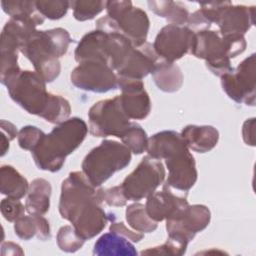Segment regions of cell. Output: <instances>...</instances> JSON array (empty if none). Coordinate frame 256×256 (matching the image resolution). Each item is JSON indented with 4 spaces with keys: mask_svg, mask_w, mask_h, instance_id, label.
<instances>
[{
    "mask_svg": "<svg viewBox=\"0 0 256 256\" xmlns=\"http://www.w3.org/2000/svg\"><path fill=\"white\" fill-rule=\"evenodd\" d=\"M87 133V124L79 117L58 124L49 134H45L31 152L36 166L44 171H59L66 157L82 144Z\"/></svg>",
    "mask_w": 256,
    "mask_h": 256,
    "instance_id": "2",
    "label": "cell"
},
{
    "mask_svg": "<svg viewBox=\"0 0 256 256\" xmlns=\"http://www.w3.org/2000/svg\"><path fill=\"white\" fill-rule=\"evenodd\" d=\"M109 231L110 232H114L116 234H119V235L125 237L126 239H128L129 241L134 242V243L139 242L144 237L143 233H140V232L135 231V230L132 231V230L128 229L123 222L112 221V223H111V225L109 227Z\"/></svg>",
    "mask_w": 256,
    "mask_h": 256,
    "instance_id": "38",
    "label": "cell"
},
{
    "mask_svg": "<svg viewBox=\"0 0 256 256\" xmlns=\"http://www.w3.org/2000/svg\"><path fill=\"white\" fill-rule=\"evenodd\" d=\"M21 247L13 242H4L2 244V255H23Z\"/></svg>",
    "mask_w": 256,
    "mask_h": 256,
    "instance_id": "41",
    "label": "cell"
},
{
    "mask_svg": "<svg viewBox=\"0 0 256 256\" xmlns=\"http://www.w3.org/2000/svg\"><path fill=\"white\" fill-rule=\"evenodd\" d=\"M120 139L134 154H142L147 149V134L145 130L135 122H131L130 126L126 129Z\"/></svg>",
    "mask_w": 256,
    "mask_h": 256,
    "instance_id": "30",
    "label": "cell"
},
{
    "mask_svg": "<svg viewBox=\"0 0 256 256\" xmlns=\"http://www.w3.org/2000/svg\"><path fill=\"white\" fill-rule=\"evenodd\" d=\"M93 254L97 256H135L137 251L131 241L109 231V233H105L97 239L94 244Z\"/></svg>",
    "mask_w": 256,
    "mask_h": 256,
    "instance_id": "23",
    "label": "cell"
},
{
    "mask_svg": "<svg viewBox=\"0 0 256 256\" xmlns=\"http://www.w3.org/2000/svg\"><path fill=\"white\" fill-rule=\"evenodd\" d=\"M165 160L168 176L165 184L170 188L187 192L197 181V170L193 155L189 152L186 142H182L166 151Z\"/></svg>",
    "mask_w": 256,
    "mask_h": 256,
    "instance_id": "12",
    "label": "cell"
},
{
    "mask_svg": "<svg viewBox=\"0 0 256 256\" xmlns=\"http://www.w3.org/2000/svg\"><path fill=\"white\" fill-rule=\"evenodd\" d=\"M126 221L135 231L140 233H151L157 229V222L152 220L146 212L145 205L133 203L126 208Z\"/></svg>",
    "mask_w": 256,
    "mask_h": 256,
    "instance_id": "28",
    "label": "cell"
},
{
    "mask_svg": "<svg viewBox=\"0 0 256 256\" xmlns=\"http://www.w3.org/2000/svg\"><path fill=\"white\" fill-rule=\"evenodd\" d=\"M70 7L73 9V16L78 21L93 19L106 8V1L99 0H78L71 1Z\"/></svg>",
    "mask_w": 256,
    "mask_h": 256,
    "instance_id": "31",
    "label": "cell"
},
{
    "mask_svg": "<svg viewBox=\"0 0 256 256\" xmlns=\"http://www.w3.org/2000/svg\"><path fill=\"white\" fill-rule=\"evenodd\" d=\"M117 83L121 90V94L117 96L128 118L130 120L146 118L151 111V100L144 88L143 81L117 75Z\"/></svg>",
    "mask_w": 256,
    "mask_h": 256,
    "instance_id": "17",
    "label": "cell"
},
{
    "mask_svg": "<svg viewBox=\"0 0 256 256\" xmlns=\"http://www.w3.org/2000/svg\"><path fill=\"white\" fill-rule=\"evenodd\" d=\"M151 74L155 85L163 92H176L182 87L183 74L174 62L159 59Z\"/></svg>",
    "mask_w": 256,
    "mask_h": 256,
    "instance_id": "21",
    "label": "cell"
},
{
    "mask_svg": "<svg viewBox=\"0 0 256 256\" xmlns=\"http://www.w3.org/2000/svg\"><path fill=\"white\" fill-rule=\"evenodd\" d=\"M193 38L194 32L187 26L168 24L158 32L153 48L160 59L175 62L190 51Z\"/></svg>",
    "mask_w": 256,
    "mask_h": 256,
    "instance_id": "16",
    "label": "cell"
},
{
    "mask_svg": "<svg viewBox=\"0 0 256 256\" xmlns=\"http://www.w3.org/2000/svg\"><path fill=\"white\" fill-rule=\"evenodd\" d=\"M200 7L207 21L217 24L221 35H244L254 24V6L233 5L225 1L201 3Z\"/></svg>",
    "mask_w": 256,
    "mask_h": 256,
    "instance_id": "8",
    "label": "cell"
},
{
    "mask_svg": "<svg viewBox=\"0 0 256 256\" xmlns=\"http://www.w3.org/2000/svg\"><path fill=\"white\" fill-rule=\"evenodd\" d=\"M186 24L187 27L194 33L203 30H209V28L211 27V23L207 21V19L202 15L200 10H197L192 14H189Z\"/></svg>",
    "mask_w": 256,
    "mask_h": 256,
    "instance_id": "39",
    "label": "cell"
},
{
    "mask_svg": "<svg viewBox=\"0 0 256 256\" xmlns=\"http://www.w3.org/2000/svg\"><path fill=\"white\" fill-rule=\"evenodd\" d=\"M70 80L78 89L95 93H106L118 87L115 71L99 61L79 63L71 72Z\"/></svg>",
    "mask_w": 256,
    "mask_h": 256,
    "instance_id": "14",
    "label": "cell"
},
{
    "mask_svg": "<svg viewBox=\"0 0 256 256\" xmlns=\"http://www.w3.org/2000/svg\"><path fill=\"white\" fill-rule=\"evenodd\" d=\"M180 134L187 147L198 153L212 150L219 140L218 130L211 125H187Z\"/></svg>",
    "mask_w": 256,
    "mask_h": 256,
    "instance_id": "20",
    "label": "cell"
},
{
    "mask_svg": "<svg viewBox=\"0 0 256 256\" xmlns=\"http://www.w3.org/2000/svg\"><path fill=\"white\" fill-rule=\"evenodd\" d=\"M165 176L163 163L147 155L123 180L121 188L124 196L131 201L147 198L163 183Z\"/></svg>",
    "mask_w": 256,
    "mask_h": 256,
    "instance_id": "10",
    "label": "cell"
},
{
    "mask_svg": "<svg viewBox=\"0 0 256 256\" xmlns=\"http://www.w3.org/2000/svg\"><path fill=\"white\" fill-rule=\"evenodd\" d=\"M25 211L26 208L19 199L7 197L1 201V213L8 222H15L16 219L24 215Z\"/></svg>",
    "mask_w": 256,
    "mask_h": 256,
    "instance_id": "37",
    "label": "cell"
},
{
    "mask_svg": "<svg viewBox=\"0 0 256 256\" xmlns=\"http://www.w3.org/2000/svg\"><path fill=\"white\" fill-rule=\"evenodd\" d=\"M1 6L10 18L28 19L36 22L38 25L44 22V16L37 10L35 1H2Z\"/></svg>",
    "mask_w": 256,
    "mask_h": 256,
    "instance_id": "27",
    "label": "cell"
},
{
    "mask_svg": "<svg viewBox=\"0 0 256 256\" xmlns=\"http://www.w3.org/2000/svg\"><path fill=\"white\" fill-rule=\"evenodd\" d=\"M159 59L153 45L146 41L143 45L132 49L124 64L116 71V74L129 79L142 80L153 71Z\"/></svg>",
    "mask_w": 256,
    "mask_h": 256,
    "instance_id": "19",
    "label": "cell"
},
{
    "mask_svg": "<svg viewBox=\"0 0 256 256\" xmlns=\"http://www.w3.org/2000/svg\"><path fill=\"white\" fill-rule=\"evenodd\" d=\"M44 136L45 133L38 127L27 125L18 132V144L22 149L32 152Z\"/></svg>",
    "mask_w": 256,
    "mask_h": 256,
    "instance_id": "34",
    "label": "cell"
},
{
    "mask_svg": "<svg viewBox=\"0 0 256 256\" xmlns=\"http://www.w3.org/2000/svg\"><path fill=\"white\" fill-rule=\"evenodd\" d=\"M130 161L131 151L127 146L114 140H103L84 157L81 167L90 183L99 187Z\"/></svg>",
    "mask_w": 256,
    "mask_h": 256,
    "instance_id": "5",
    "label": "cell"
},
{
    "mask_svg": "<svg viewBox=\"0 0 256 256\" xmlns=\"http://www.w3.org/2000/svg\"><path fill=\"white\" fill-rule=\"evenodd\" d=\"M0 125H1V129H2V133H4L10 139V141L13 140L16 136H18L17 129L12 123H10L6 120H1Z\"/></svg>",
    "mask_w": 256,
    "mask_h": 256,
    "instance_id": "42",
    "label": "cell"
},
{
    "mask_svg": "<svg viewBox=\"0 0 256 256\" xmlns=\"http://www.w3.org/2000/svg\"><path fill=\"white\" fill-rule=\"evenodd\" d=\"M89 131L95 137L121 138L131 121L123 111L118 96L95 103L88 111Z\"/></svg>",
    "mask_w": 256,
    "mask_h": 256,
    "instance_id": "11",
    "label": "cell"
},
{
    "mask_svg": "<svg viewBox=\"0 0 256 256\" xmlns=\"http://www.w3.org/2000/svg\"><path fill=\"white\" fill-rule=\"evenodd\" d=\"M189 205L186 196H177L167 184H163L162 191H155L147 197L145 209L149 217L155 222L178 217Z\"/></svg>",
    "mask_w": 256,
    "mask_h": 256,
    "instance_id": "18",
    "label": "cell"
},
{
    "mask_svg": "<svg viewBox=\"0 0 256 256\" xmlns=\"http://www.w3.org/2000/svg\"><path fill=\"white\" fill-rule=\"evenodd\" d=\"M107 16L117 25L134 47H139L146 42L150 21L145 11L134 7L131 1H106Z\"/></svg>",
    "mask_w": 256,
    "mask_h": 256,
    "instance_id": "9",
    "label": "cell"
},
{
    "mask_svg": "<svg viewBox=\"0 0 256 256\" xmlns=\"http://www.w3.org/2000/svg\"><path fill=\"white\" fill-rule=\"evenodd\" d=\"M255 118L247 119L242 128V135H243V140L247 145L254 146L255 141H254V135H255Z\"/></svg>",
    "mask_w": 256,
    "mask_h": 256,
    "instance_id": "40",
    "label": "cell"
},
{
    "mask_svg": "<svg viewBox=\"0 0 256 256\" xmlns=\"http://www.w3.org/2000/svg\"><path fill=\"white\" fill-rule=\"evenodd\" d=\"M97 194L102 203H106L109 206L122 207L127 203V199L124 196L121 185L114 186L112 188H100L97 190Z\"/></svg>",
    "mask_w": 256,
    "mask_h": 256,
    "instance_id": "36",
    "label": "cell"
},
{
    "mask_svg": "<svg viewBox=\"0 0 256 256\" xmlns=\"http://www.w3.org/2000/svg\"><path fill=\"white\" fill-rule=\"evenodd\" d=\"M255 54H251L236 68L220 77L223 90L237 103L255 105Z\"/></svg>",
    "mask_w": 256,
    "mask_h": 256,
    "instance_id": "13",
    "label": "cell"
},
{
    "mask_svg": "<svg viewBox=\"0 0 256 256\" xmlns=\"http://www.w3.org/2000/svg\"><path fill=\"white\" fill-rule=\"evenodd\" d=\"M211 213L207 206L188 205L178 217L166 220L168 237L188 246L196 233L201 232L209 225Z\"/></svg>",
    "mask_w": 256,
    "mask_h": 256,
    "instance_id": "15",
    "label": "cell"
},
{
    "mask_svg": "<svg viewBox=\"0 0 256 256\" xmlns=\"http://www.w3.org/2000/svg\"><path fill=\"white\" fill-rule=\"evenodd\" d=\"M9 141H10V139L4 133H2V136H1V156H4L6 154V152L8 151Z\"/></svg>",
    "mask_w": 256,
    "mask_h": 256,
    "instance_id": "43",
    "label": "cell"
},
{
    "mask_svg": "<svg viewBox=\"0 0 256 256\" xmlns=\"http://www.w3.org/2000/svg\"><path fill=\"white\" fill-rule=\"evenodd\" d=\"M11 99L29 114L41 116L50 97L46 82L34 71L21 70L5 84Z\"/></svg>",
    "mask_w": 256,
    "mask_h": 256,
    "instance_id": "7",
    "label": "cell"
},
{
    "mask_svg": "<svg viewBox=\"0 0 256 256\" xmlns=\"http://www.w3.org/2000/svg\"><path fill=\"white\" fill-rule=\"evenodd\" d=\"M246 49L244 35H221L219 31L203 30L194 33L190 52L206 61L207 68L216 76L230 72V59L243 53Z\"/></svg>",
    "mask_w": 256,
    "mask_h": 256,
    "instance_id": "4",
    "label": "cell"
},
{
    "mask_svg": "<svg viewBox=\"0 0 256 256\" xmlns=\"http://www.w3.org/2000/svg\"><path fill=\"white\" fill-rule=\"evenodd\" d=\"M187 250V245L169 238L167 241L159 246L150 247L141 252L142 255H170V256H181L185 254Z\"/></svg>",
    "mask_w": 256,
    "mask_h": 256,
    "instance_id": "35",
    "label": "cell"
},
{
    "mask_svg": "<svg viewBox=\"0 0 256 256\" xmlns=\"http://www.w3.org/2000/svg\"><path fill=\"white\" fill-rule=\"evenodd\" d=\"M127 46L126 37L118 31L95 29L86 33L78 43L74 56L78 63L99 61L113 70L121 59Z\"/></svg>",
    "mask_w": 256,
    "mask_h": 256,
    "instance_id": "6",
    "label": "cell"
},
{
    "mask_svg": "<svg viewBox=\"0 0 256 256\" xmlns=\"http://www.w3.org/2000/svg\"><path fill=\"white\" fill-rule=\"evenodd\" d=\"M71 41L69 32L64 28L36 30L21 45L20 52L46 83L52 82L60 74L59 58L66 54Z\"/></svg>",
    "mask_w": 256,
    "mask_h": 256,
    "instance_id": "3",
    "label": "cell"
},
{
    "mask_svg": "<svg viewBox=\"0 0 256 256\" xmlns=\"http://www.w3.org/2000/svg\"><path fill=\"white\" fill-rule=\"evenodd\" d=\"M56 240L60 250L67 253L78 251L85 242V240L76 232L75 228L70 225H65L59 229Z\"/></svg>",
    "mask_w": 256,
    "mask_h": 256,
    "instance_id": "32",
    "label": "cell"
},
{
    "mask_svg": "<svg viewBox=\"0 0 256 256\" xmlns=\"http://www.w3.org/2000/svg\"><path fill=\"white\" fill-rule=\"evenodd\" d=\"M71 114V106L67 99L61 95L50 93L48 104L41 114V118L52 124H60L67 119Z\"/></svg>",
    "mask_w": 256,
    "mask_h": 256,
    "instance_id": "29",
    "label": "cell"
},
{
    "mask_svg": "<svg viewBox=\"0 0 256 256\" xmlns=\"http://www.w3.org/2000/svg\"><path fill=\"white\" fill-rule=\"evenodd\" d=\"M35 4L37 10L51 20L61 19L70 8L69 1H35Z\"/></svg>",
    "mask_w": 256,
    "mask_h": 256,
    "instance_id": "33",
    "label": "cell"
},
{
    "mask_svg": "<svg viewBox=\"0 0 256 256\" xmlns=\"http://www.w3.org/2000/svg\"><path fill=\"white\" fill-rule=\"evenodd\" d=\"M27 179L11 165L0 168V191L3 195L14 199L23 198L29 190Z\"/></svg>",
    "mask_w": 256,
    "mask_h": 256,
    "instance_id": "25",
    "label": "cell"
},
{
    "mask_svg": "<svg viewBox=\"0 0 256 256\" xmlns=\"http://www.w3.org/2000/svg\"><path fill=\"white\" fill-rule=\"evenodd\" d=\"M15 234L23 240H30L36 236L40 240L51 237L49 222L42 215H22L14 222Z\"/></svg>",
    "mask_w": 256,
    "mask_h": 256,
    "instance_id": "24",
    "label": "cell"
},
{
    "mask_svg": "<svg viewBox=\"0 0 256 256\" xmlns=\"http://www.w3.org/2000/svg\"><path fill=\"white\" fill-rule=\"evenodd\" d=\"M95 188L82 171L69 173L61 185L59 213L84 240L102 232L109 219Z\"/></svg>",
    "mask_w": 256,
    "mask_h": 256,
    "instance_id": "1",
    "label": "cell"
},
{
    "mask_svg": "<svg viewBox=\"0 0 256 256\" xmlns=\"http://www.w3.org/2000/svg\"><path fill=\"white\" fill-rule=\"evenodd\" d=\"M52 187L49 181L43 178L34 179L30 185L25 202V208L30 215H44L50 207Z\"/></svg>",
    "mask_w": 256,
    "mask_h": 256,
    "instance_id": "22",
    "label": "cell"
},
{
    "mask_svg": "<svg viewBox=\"0 0 256 256\" xmlns=\"http://www.w3.org/2000/svg\"><path fill=\"white\" fill-rule=\"evenodd\" d=\"M149 9L159 17L170 22V24L183 26L186 24L189 12L186 6L179 1H148Z\"/></svg>",
    "mask_w": 256,
    "mask_h": 256,
    "instance_id": "26",
    "label": "cell"
}]
</instances>
